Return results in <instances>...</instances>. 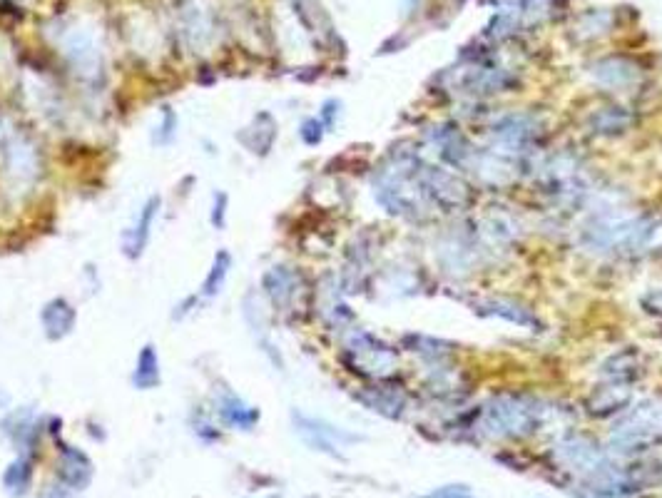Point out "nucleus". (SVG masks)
<instances>
[{"label": "nucleus", "instance_id": "f3484780", "mask_svg": "<svg viewBox=\"0 0 662 498\" xmlns=\"http://www.w3.org/2000/svg\"><path fill=\"white\" fill-rule=\"evenodd\" d=\"M478 312L486 314V317L506 319V322L518 324V327H531V329L541 327L536 314H531L526 307L511 302V299H483V302L478 304Z\"/></svg>", "mask_w": 662, "mask_h": 498}, {"label": "nucleus", "instance_id": "f8f14e48", "mask_svg": "<svg viewBox=\"0 0 662 498\" xmlns=\"http://www.w3.org/2000/svg\"><path fill=\"white\" fill-rule=\"evenodd\" d=\"M356 399L371 409L374 414L386 416V419H401L406 414V396L391 386H371L356 394Z\"/></svg>", "mask_w": 662, "mask_h": 498}, {"label": "nucleus", "instance_id": "20e7f679", "mask_svg": "<svg viewBox=\"0 0 662 498\" xmlns=\"http://www.w3.org/2000/svg\"><path fill=\"white\" fill-rule=\"evenodd\" d=\"M344 362L351 372L371 379L389 376L399 364V354L369 332H354L346 342Z\"/></svg>", "mask_w": 662, "mask_h": 498}, {"label": "nucleus", "instance_id": "2eb2a0df", "mask_svg": "<svg viewBox=\"0 0 662 498\" xmlns=\"http://www.w3.org/2000/svg\"><path fill=\"white\" fill-rule=\"evenodd\" d=\"M60 476H63V481L70 489L83 491L93 481V464H90V459L83 451L65 446L60 451Z\"/></svg>", "mask_w": 662, "mask_h": 498}, {"label": "nucleus", "instance_id": "a211bd4d", "mask_svg": "<svg viewBox=\"0 0 662 498\" xmlns=\"http://www.w3.org/2000/svg\"><path fill=\"white\" fill-rule=\"evenodd\" d=\"M630 404V384H615L610 381V386H600L598 391L590 399V414L595 416H608L615 414V411L625 409Z\"/></svg>", "mask_w": 662, "mask_h": 498}, {"label": "nucleus", "instance_id": "1a4fd4ad", "mask_svg": "<svg viewBox=\"0 0 662 498\" xmlns=\"http://www.w3.org/2000/svg\"><path fill=\"white\" fill-rule=\"evenodd\" d=\"M262 284L269 302H272L277 309H282V312L297 302L299 287H302V284H299V274L294 272V269L284 267V264L269 269V272L264 274Z\"/></svg>", "mask_w": 662, "mask_h": 498}, {"label": "nucleus", "instance_id": "ddd939ff", "mask_svg": "<svg viewBox=\"0 0 662 498\" xmlns=\"http://www.w3.org/2000/svg\"><path fill=\"white\" fill-rule=\"evenodd\" d=\"M217 414L222 416V421L232 429H242V431H252L254 424L259 421V409L254 406L244 404L234 391L222 389L220 399H217Z\"/></svg>", "mask_w": 662, "mask_h": 498}, {"label": "nucleus", "instance_id": "393cba45", "mask_svg": "<svg viewBox=\"0 0 662 498\" xmlns=\"http://www.w3.org/2000/svg\"><path fill=\"white\" fill-rule=\"evenodd\" d=\"M177 132V115L172 113L170 108L162 110V123H160V130H157V142L160 145H170L172 137H175Z\"/></svg>", "mask_w": 662, "mask_h": 498}, {"label": "nucleus", "instance_id": "7ed1b4c3", "mask_svg": "<svg viewBox=\"0 0 662 498\" xmlns=\"http://www.w3.org/2000/svg\"><path fill=\"white\" fill-rule=\"evenodd\" d=\"M655 444H662V399H645L620 419L610 436V446L630 454Z\"/></svg>", "mask_w": 662, "mask_h": 498}, {"label": "nucleus", "instance_id": "b1692460", "mask_svg": "<svg viewBox=\"0 0 662 498\" xmlns=\"http://www.w3.org/2000/svg\"><path fill=\"white\" fill-rule=\"evenodd\" d=\"M227 205H229L227 192H215V200H212V215H210V222L215 230H222V227L227 225Z\"/></svg>", "mask_w": 662, "mask_h": 498}, {"label": "nucleus", "instance_id": "9d476101", "mask_svg": "<svg viewBox=\"0 0 662 498\" xmlns=\"http://www.w3.org/2000/svg\"><path fill=\"white\" fill-rule=\"evenodd\" d=\"M75 319H78V312H75L73 304L63 297L50 299V302L43 307V312H40V324H43L45 337L53 339V342L65 339L70 332H73Z\"/></svg>", "mask_w": 662, "mask_h": 498}, {"label": "nucleus", "instance_id": "4be33fe9", "mask_svg": "<svg viewBox=\"0 0 662 498\" xmlns=\"http://www.w3.org/2000/svg\"><path fill=\"white\" fill-rule=\"evenodd\" d=\"M603 374L608 381H615V384H630V381L638 376V357L633 352H620L615 357H610L605 362Z\"/></svg>", "mask_w": 662, "mask_h": 498}, {"label": "nucleus", "instance_id": "cd10ccee", "mask_svg": "<svg viewBox=\"0 0 662 498\" xmlns=\"http://www.w3.org/2000/svg\"><path fill=\"white\" fill-rule=\"evenodd\" d=\"M643 307H645V312L660 314V317H662V289H653V292L645 294Z\"/></svg>", "mask_w": 662, "mask_h": 498}, {"label": "nucleus", "instance_id": "4468645a", "mask_svg": "<svg viewBox=\"0 0 662 498\" xmlns=\"http://www.w3.org/2000/svg\"><path fill=\"white\" fill-rule=\"evenodd\" d=\"M593 75L600 85H608V88H630L640 80L638 65L630 63L628 58L600 60L593 68Z\"/></svg>", "mask_w": 662, "mask_h": 498}, {"label": "nucleus", "instance_id": "f257e3e1", "mask_svg": "<svg viewBox=\"0 0 662 498\" xmlns=\"http://www.w3.org/2000/svg\"><path fill=\"white\" fill-rule=\"evenodd\" d=\"M546 419V409L538 399L526 394H498L483 406L481 424L486 434L521 439L536 434L538 426Z\"/></svg>", "mask_w": 662, "mask_h": 498}, {"label": "nucleus", "instance_id": "6e6552de", "mask_svg": "<svg viewBox=\"0 0 662 498\" xmlns=\"http://www.w3.org/2000/svg\"><path fill=\"white\" fill-rule=\"evenodd\" d=\"M294 424H297V431L309 446H314L317 451H327L331 456H339L336 454L339 441H356V436L334 429V426L324 424V421L319 419H309V416L297 414V411H294Z\"/></svg>", "mask_w": 662, "mask_h": 498}, {"label": "nucleus", "instance_id": "423d86ee", "mask_svg": "<svg viewBox=\"0 0 662 498\" xmlns=\"http://www.w3.org/2000/svg\"><path fill=\"white\" fill-rule=\"evenodd\" d=\"M538 132H541V125L533 115H523V113H511V115H501L496 123L491 125V135L496 140L498 147H506L508 152H518L526 150L536 142Z\"/></svg>", "mask_w": 662, "mask_h": 498}, {"label": "nucleus", "instance_id": "412c9836", "mask_svg": "<svg viewBox=\"0 0 662 498\" xmlns=\"http://www.w3.org/2000/svg\"><path fill=\"white\" fill-rule=\"evenodd\" d=\"M229 267H232V254H229L227 249H220V252L215 254V259H212V267L210 272H207L205 282H202V297L212 299L222 292L224 282H227L229 277Z\"/></svg>", "mask_w": 662, "mask_h": 498}, {"label": "nucleus", "instance_id": "f03ea898", "mask_svg": "<svg viewBox=\"0 0 662 498\" xmlns=\"http://www.w3.org/2000/svg\"><path fill=\"white\" fill-rule=\"evenodd\" d=\"M655 235V225L643 217H598L588 222L580 235L585 247L593 252H630L648 245Z\"/></svg>", "mask_w": 662, "mask_h": 498}, {"label": "nucleus", "instance_id": "a878e982", "mask_svg": "<svg viewBox=\"0 0 662 498\" xmlns=\"http://www.w3.org/2000/svg\"><path fill=\"white\" fill-rule=\"evenodd\" d=\"M324 130H327V127H324L322 120L309 118L307 123L302 125V130H299V135H302V140L307 142V145H319L324 137Z\"/></svg>", "mask_w": 662, "mask_h": 498}, {"label": "nucleus", "instance_id": "bb28decb", "mask_svg": "<svg viewBox=\"0 0 662 498\" xmlns=\"http://www.w3.org/2000/svg\"><path fill=\"white\" fill-rule=\"evenodd\" d=\"M421 498H476V496L471 494V489H468V486L451 484V486H441V489L431 491V494H426Z\"/></svg>", "mask_w": 662, "mask_h": 498}, {"label": "nucleus", "instance_id": "5701e85b", "mask_svg": "<svg viewBox=\"0 0 662 498\" xmlns=\"http://www.w3.org/2000/svg\"><path fill=\"white\" fill-rule=\"evenodd\" d=\"M30 476H33V469H30V461L20 456L18 461L10 464V469L5 471L3 484L10 494H25V489L30 486Z\"/></svg>", "mask_w": 662, "mask_h": 498}, {"label": "nucleus", "instance_id": "aec40b11", "mask_svg": "<svg viewBox=\"0 0 662 498\" xmlns=\"http://www.w3.org/2000/svg\"><path fill=\"white\" fill-rule=\"evenodd\" d=\"M590 125H593L598 135H620V132H625L633 125V115L625 108H605L593 115Z\"/></svg>", "mask_w": 662, "mask_h": 498}, {"label": "nucleus", "instance_id": "0eeeda50", "mask_svg": "<svg viewBox=\"0 0 662 498\" xmlns=\"http://www.w3.org/2000/svg\"><path fill=\"white\" fill-rule=\"evenodd\" d=\"M560 456H563L565 464L573 466V471H580V474L603 476L610 471L608 461H605L598 444L590 439H583V436L565 439L563 444H560Z\"/></svg>", "mask_w": 662, "mask_h": 498}, {"label": "nucleus", "instance_id": "9b49d317", "mask_svg": "<svg viewBox=\"0 0 662 498\" xmlns=\"http://www.w3.org/2000/svg\"><path fill=\"white\" fill-rule=\"evenodd\" d=\"M160 207H162L160 195H152L150 200H147L145 205H142L140 215H137L135 227H132V230L127 232L125 249H127V257H130V259L142 257V252H145V247L150 245L152 227H155L157 215H160Z\"/></svg>", "mask_w": 662, "mask_h": 498}, {"label": "nucleus", "instance_id": "dca6fc26", "mask_svg": "<svg viewBox=\"0 0 662 498\" xmlns=\"http://www.w3.org/2000/svg\"><path fill=\"white\" fill-rule=\"evenodd\" d=\"M239 140L244 142L249 152L254 155H267L272 150L274 140H277V123L269 113H259L257 118L252 120V125L244 127V132L239 135Z\"/></svg>", "mask_w": 662, "mask_h": 498}, {"label": "nucleus", "instance_id": "39448f33", "mask_svg": "<svg viewBox=\"0 0 662 498\" xmlns=\"http://www.w3.org/2000/svg\"><path fill=\"white\" fill-rule=\"evenodd\" d=\"M421 187H424L426 200L439 205L441 210H458L468 202V187L456 175H451L443 167H434L421 162Z\"/></svg>", "mask_w": 662, "mask_h": 498}, {"label": "nucleus", "instance_id": "6ab92c4d", "mask_svg": "<svg viewBox=\"0 0 662 498\" xmlns=\"http://www.w3.org/2000/svg\"><path fill=\"white\" fill-rule=\"evenodd\" d=\"M132 384L135 389L147 391L155 389L160 384V357H157V349L152 344H145L142 352L137 354L135 372H132Z\"/></svg>", "mask_w": 662, "mask_h": 498}]
</instances>
